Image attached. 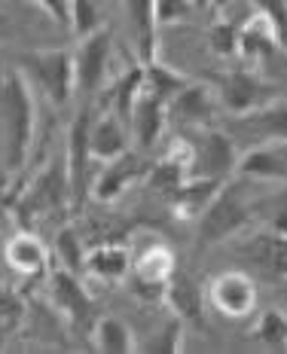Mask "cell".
<instances>
[{
  "label": "cell",
  "mask_w": 287,
  "mask_h": 354,
  "mask_svg": "<svg viewBox=\"0 0 287 354\" xmlns=\"http://www.w3.org/2000/svg\"><path fill=\"white\" fill-rule=\"evenodd\" d=\"M37 135V98L34 88L16 68L0 71V153L3 168L16 177L31 156Z\"/></svg>",
  "instance_id": "1"
},
{
  "label": "cell",
  "mask_w": 287,
  "mask_h": 354,
  "mask_svg": "<svg viewBox=\"0 0 287 354\" xmlns=\"http://www.w3.org/2000/svg\"><path fill=\"white\" fill-rule=\"evenodd\" d=\"M257 198L260 196H254L248 180L239 174H232L230 180L220 183V189L208 202V208L196 217V250L198 254L245 232L257 220Z\"/></svg>",
  "instance_id": "2"
},
{
  "label": "cell",
  "mask_w": 287,
  "mask_h": 354,
  "mask_svg": "<svg viewBox=\"0 0 287 354\" xmlns=\"http://www.w3.org/2000/svg\"><path fill=\"white\" fill-rule=\"evenodd\" d=\"M12 68L31 83L53 107H68L77 95L73 86V49L49 46V49H21L10 55Z\"/></svg>",
  "instance_id": "3"
},
{
  "label": "cell",
  "mask_w": 287,
  "mask_h": 354,
  "mask_svg": "<svg viewBox=\"0 0 287 354\" xmlns=\"http://www.w3.org/2000/svg\"><path fill=\"white\" fill-rule=\"evenodd\" d=\"M68 208H71V183H68L64 156L46 162L28 180V187L10 198V211L16 214V223L25 226V230H34L40 220L64 214Z\"/></svg>",
  "instance_id": "4"
},
{
  "label": "cell",
  "mask_w": 287,
  "mask_h": 354,
  "mask_svg": "<svg viewBox=\"0 0 287 354\" xmlns=\"http://www.w3.org/2000/svg\"><path fill=\"white\" fill-rule=\"evenodd\" d=\"M211 86L217 92V101L226 116H241L251 110L269 104V101L281 98L278 83H272L260 73V68L251 64H239V68H226L211 77Z\"/></svg>",
  "instance_id": "5"
},
{
  "label": "cell",
  "mask_w": 287,
  "mask_h": 354,
  "mask_svg": "<svg viewBox=\"0 0 287 354\" xmlns=\"http://www.w3.org/2000/svg\"><path fill=\"white\" fill-rule=\"evenodd\" d=\"M46 297L49 308L58 315V321L68 330L89 333L95 318H98V306H95L92 293L83 287L77 272H68L64 266H49L46 272Z\"/></svg>",
  "instance_id": "6"
},
{
  "label": "cell",
  "mask_w": 287,
  "mask_h": 354,
  "mask_svg": "<svg viewBox=\"0 0 287 354\" xmlns=\"http://www.w3.org/2000/svg\"><path fill=\"white\" fill-rule=\"evenodd\" d=\"M193 144V159H189V177H202V180H230L239 165V141L220 125L208 129H196Z\"/></svg>",
  "instance_id": "7"
},
{
  "label": "cell",
  "mask_w": 287,
  "mask_h": 354,
  "mask_svg": "<svg viewBox=\"0 0 287 354\" xmlns=\"http://www.w3.org/2000/svg\"><path fill=\"white\" fill-rule=\"evenodd\" d=\"M178 269V254L168 241H150L141 254L131 257V269L126 275V287L141 302H162L168 278Z\"/></svg>",
  "instance_id": "8"
},
{
  "label": "cell",
  "mask_w": 287,
  "mask_h": 354,
  "mask_svg": "<svg viewBox=\"0 0 287 354\" xmlns=\"http://www.w3.org/2000/svg\"><path fill=\"white\" fill-rule=\"evenodd\" d=\"M205 302L211 312H217L226 321H245L257 312L260 290L257 281L241 269L217 272L211 281H205Z\"/></svg>",
  "instance_id": "9"
},
{
  "label": "cell",
  "mask_w": 287,
  "mask_h": 354,
  "mask_svg": "<svg viewBox=\"0 0 287 354\" xmlns=\"http://www.w3.org/2000/svg\"><path fill=\"white\" fill-rule=\"evenodd\" d=\"M77 40L80 43L73 49V86H77V95H83V101H92V95L104 88L110 55H113V34L107 25H101Z\"/></svg>",
  "instance_id": "10"
},
{
  "label": "cell",
  "mask_w": 287,
  "mask_h": 354,
  "mask_svg": "<svg viewBox=\"0 0 287 354\" xmlns=\"http://www.w3.org/2000/svg\"><path fill=\"white\" fill-rule=\"evenodd\" d=\"M95 110L89 101L77 110V116L68 125V141H64V168H68V183H71V208H80L89 196V129H92Z\"/></svg>",
  "instance_id": "11"
},
{
  "label": "cell",
  "mask_w": 287,
  "mask_h": 354,
  "mask_svg": "<svg viewBox=\"0 0 287 354\" xmlns=\"http://www.w3.org/2000/svg\"><path fill=\"white\" fill-rule=\"evenodd\" d=\"M153 162L147 159V153L141 150H126L122 156L104 162L98 174L89 180V196L101 205H113L129 193L135 183H141Z\"/></svg>",
  "instance_id": "12"
},
{
  "label": "cell",
  "mask_w": 287,
  "mask_h": 354,
  "mask_svg": "<svg viewBox=\"0 0 287 354\" xmlns=\"http://www.w3.org/2000/svg\"><path fill=\"white\" fill-rule=\"evenodd\" d=\"M223 120V107L217 92L205 80H189L187 86L168 101V122H178L183 129H208Z\"/></svg>",
  "instance_id": "13"
},
{
  "label": "cell",
  "mask_w": 287,
  "mask_h": 354,
  "mask_svg": "<svg viewBox=\"0 0 287 354\" xmlns=\"http://www.w3.org/2000/svg\"><path fill=\"white\" fill-rule=\"evenodd\" d=\"M241 257L260 269L266 278H275V281H287V235L281 232H272V230H257L251 235L235 245Z\"/></svg>",
  "instance_id": "14"
},
{
  "label": "cell",
  "mask_w": 287,
  "mask_h": 354,
  "mask_svg": "<svg viewBox=\"0 0 287 354\" xmlns=\"http://www.w3.org/2000/svg\"><path fill=\"white\" fill-rule=\"evenodd\" d=\"M226 131H245L251 144H284L287 147V98H275L251 113L230 116Z\"/></svg>",
  "instance_id": "15"
},
{
  "label": "cell",
  "mask_w": 287,
  "mask_h": 354,
  "mask_svg": "<svg viewBox=\"0 0 287 354\" xmlns=\"http://www.w3.org/2000/svg\"><path fill=\"white\" fill-rule=\"evenodd\" d=\"M162 302L168 306V312L178 315V318L187 324H193V327H205V308H208V302H205V284L198 281L189 269H174V275L168 278L165 284V297Z\"/></svg>",
  "instance_id": "16"
},
{
  "label": "cell",
  "mask_w": 287,
  "mask_h": 354,
  "mask_svg": "<svg viewBox=\"0 0 287 354\" xmlns=\"http://www.w3.org/2000/svg\"><path fill=\"white\" fill-rule=\"evenodd\" d=\"M3 260L19 278H46L53 254L46 241L34 235V230H21L3 245Z\"/></svg>",
  "instance_id": "17"
},
{
  "label": "cell",
  "mask_w": 287,
  "mask_h": 354,
  "mask_svg": "<svg viewBox=\"0 0 287 354\" xmlns=\"http://www.w3.org/2000/svg\"><path fill=\"white\" fill-rule=\"evenodd\" d=\"M235 174L260 183H287V153L284 144H251L239 153Z\"/></svg>",
  "instance_id": "18"
},
{
  "label": "cell",
  "mask_w": 287,
  "mask_h": 354,
  "mask_svg": "<svg viewBox=\"0 0 287 354\" xmlns=\"http://www.w3.org/2000/svg\"><path fill=\"white\" fill-rule=\"evenodd\" d=\"M129 125H131V141H135V150L150 153L153 147L162 141V135H165V129H168V104L141 92L138 95V101H135V107H131Z\"/></svg>",
  "instance_id": "19"
},
{
  "label": "cell",
  "mask_w": 287,
  "mask_h": 354,
  "mask_svg": "<svg viewBox=\"0 0 287 354\" xmlns=\"http://www.w3.org/2000/svg\"><path fill=\"white\" fill-rule=\"evenodd\" d=\"M278 49H284V43H281V37H278L275 25H272L266 16L254 12L251 19L239 25V58L245 64L260 68V64L266 62L269 55H275Z\"/></svg>",
  "instance_id": "20"
},
{
  "label": "cell",
  "mask_w": 287,
  "mask_h": 354,
  "mask_svg": "<svg viewBox=\"0 0 287 354\" xmlns=\"http://www.w3.org/2000/svg\"><path fill=\"white\" fill-rule=\"evenodd\" d=\"M135 40L138 62H153L159 58V19H156V0H122Z\"/></svg>",
  "instance_id": "21"
},
{
  "label": "cell",
  "mask_w": 287,
  "mask_h": 354,
  "mask_svg": "<svg viewBox=\"0 0 287 354\" xmlns=\"http://www.w3.org/2000/svg\"><path fill=\"white\" fill-rule=\"evenodd\" d=\"M129 141L131 135L126 131V122L120 120L116 113H95L92 116V129H89V153H92V162H110L116 156L129 150Z\"/></svg>",
  "instance_id": "22"
},
{
  "label": "cell",
  "mask_w": 287,
  "mask_h": 354,
  "mask_svg": "<svg viewBox=\"0 0 287 354\" xmlns=\"http://www.w3.org/2000/svg\"><path fill=\"white\" fill-rule=\"evenodd\" d=\"M131 269V250L116 241H104V245L86 250V266L83 272L101 284H122Z\"/></svg>",
  "instance_id": "23"
},
{
  "label": "cell",
  "mask_w": 287,
  "mask_h": 354,
  "mask_svg": "<svg viewBox=\"0 0 287 354\" xmlns=\"http://www.w3.org/2000/svg\"><path fill=\"white\" fill-rule=\"evenodd\" d=\"M220 189L217 180H202V177H187L178 189L165 196L168 208L174 211L178 220H196L198 214L208 208V202L214 198V193Z\"/></svg>",
  "instance_id": "24"
},
{
  "label": "cell",
  "mask_w": 287,
  "mask_h": 354,
  "mask_svg": "<svg viewBox=\"0 0 287 354\" xmlns=\"http://www.w3.org/2000/svg\"><path fill=\"white\" fill-rule=\"evenodd\" d=\"M89 339L95 351L101 354H131L138 351V339L131 333V327L116 315H98L89 330Z\"/></svg>",
  "instance_id": "25"
},
{
  "label": "cell",
  "mask_w": 287,
  "mask_h": 354,
  "mask_svg": "<svg viewBox=\"0 0 287 354\" xmlns=\"http://www.w3.org/2000/svg\"><path fill=\"white\" fill-rule=\"evenodd\" d=\"M144 64V83H141V92L150 95V98H159V101H172L174 95L180 92L183 86L189 83V73L183 71H174L168 68V64H162L159 58H153V62H141Z\"/></svg>",
  "instance_id": "26"
},
{
  "label": "cell",
  "mask_w": 287,
  "mask_h": 354,
  "mask_svg": "<svg viewBox=\"0 0 287 354\" xmlns=\"http://www.w3.org/2000/svg\"><path fill=\"white\" fill-rule=\"evenodd\" d=\"M141 83H144V64H131L126 73H120L113 86H110L107 98H110V113H116L122 122H129L131 107H135L138 95H141Z\"/></svg>",
  "instance_id": "27"
},
{
  "label": "cell",
  "mask_w": 287,
  "mask_h": 354,
  "mask_svg": "<svg viewBox=\"0 0 287 354\" xmlns=\"http://www.w3.org/2000/svg\"><path fill=\"white\" fill-rule=\"evenodd\" d=\"M251 336H254V342L263 345L266 351L287 354V312H281V308H266V312H260V318L254 321Z\"/></svg>",
  "instance_id": "28"
},
{
  "label": "cell",
  "mask_w": 287,
  "mask_h": 354,
  "mask_svg": "<svg viewBox=\"0 0 287 354\" xmlns=\"http://www.w3.org/2000/svg\"><path fill=\"white\" fill-rule=\"evenodd\" d=\"M183 339H187V324H183L178 315H168V318L147 336V342L138 345V351H144V354H180Z\"/></svg>",
  "instance_id": "29"
},
{
  "label": "cell",
  "mask_w": 287,
  "mask_h": 354,
  "mask_svg": "<svg viewBox=\"0 0 287 354\" xmlns=\"http://www.w3.org/2000/svg\"><path fill=\"white\" fill-rule=\"evenodd\" d=\"M28 318V302L25 293L16 290L12 284L0 281V336H10L25 324Z\"/></svg>",
  "instance_id": "30"
},
{
  "label": "cell",
  "mask_w": 287,
  "mask_h": 354,
  "mask_svg": "<svg viewBox=\"0 0 287 354\" xmlns=\"http://www.w3.org/2000/svg\"><path fill=\"white\" fill-rule=\"evenodd\" d=\"M239 25L241 21H232L226 16H217L208 28V49L217 58H239Z\"/></svg>",
  "instance_id": "31"
},
{
  "label": "cell",
  "mask_w": 287,
  "mask_h": 354,
  "mask_svg": "<svg viewBox=\"0 0 287 354\" xmlns=\"http://www.w3.org/2000/svg\"><path fill=\"white\" fill-rule=\"evenodd\" d=\"M55 263L64 266L68 272L83 275L86 250H83V241H80V232L73 230V226H62L55 235Z\"/></svg>",
  "instance_id": "32"
},
{
  "label": "cell",
  "mask_w": 287,
  "mask_h": 354,
  "mask_svg": "<svg viewBox=\"0 0 287 354\" xmlns=\"http://www.w3.org/2000/svg\"><path fill=\"white\" fill-rule=\"evenodd\" d=\"M257 220H263L266 230L287 235V183H281L275 193L257 198Z\"/></svg>",
  "instance_id": "33"
},
{
  "label": "cell",
  "mask_w": 287,
  "mask_h": 354,
  "mask_svg": "<svg viewBox=\"0 0 287 354\" xmlns=\"http://www.w3.org/2000/svg\"><path fill=\"white\" fill-rule=\"evenodd\" d=\"M71 10V34L73 37H86L95 28L104 25V6L98 0H68Z\"/></svg>",
  "instance_id": "34"
},
{
  "label": "cell",
  "mask_w": 287,
  "mask_h": 354,
  "mask_svg": "<svg viewBox=\"0 0 287 354\" xmlns=\"http://www.w3.org/2000/svg\"><path fill=\"white\" fill-rule=\"evenodd\" d=\"M193 16H198V10L193 6V0H156L159 28H165V25H183V21H193Z\"/></svg>",
  "instance_id": "35"
},
{
  "label": "cell",
  "mask_w": 287,
  "mask_h": 354,
  "mask_svg": "<svg viewBox=\"0 0 287 354\" xmlns=\"http://www.w3.org/2000/svg\"><path fill=\"white\" fill-rule=\"evenodd\" d=\"M251 6L275 25V31L287 49V0H251Z\"/></svg>",
  "instance_id": "36"
},
{
  "label": "cell",
  "mask_w": 287,
  "mask_h": 354,
  "mask_svg": "<svg viewBox=\"0 0 287 354\" xmlns=\"http://www.w3.org/2000/svg\"><path fill=\"white\" fill-rule=\"evenodd\" d=\"M31 3H34V6H40V10L46 12V16L53 19L58 28L71 31V10H68V0H31Z\"/></svg>",
  "instance_id": "37"
},
{
  "label": "cell",
  "mask_w": 287,
  "mask_h": 354,
  "mask_svg": "<svg viewBox=\"0 0 287 354\" xmlns=\"http://www.w3.org/2000/svg\"><path fill=\"white\" fill-rule=\"evenodd\" d=\"M10 37H12V19H10V12L0 6V46L10 43Z\"/></svg>",
  "instance_id": "38"
},
{
  "label": "cell",
  "mask_w": 287,
  "mask_h": 354,
  "mask_svg": "<svg viewBox=\"0 0 287 354\" xmlns=\"http://www.w3.org/2000/svg\"><path fill=\"white\" fill-rule=\"evenodd\" d=\"M211 3H214V0H193V6L198 12H205V10H211Z\"/></svg>",
  "instance_id": "39"
},
{
  "label": "cell",
  "mask_w": 287,
  "mask_h": 354,
  "mask_svg": "<svg viewBox=\"0 0 287 354\" xmlns=\"http://www.w3.org/2000/svg\"><path fill=\"white\" fill-rule=\"evenodd\" d=\"M226 3H230V0H214L211 6H217V10H220V6H226Z\"/></svg>",
  "instance_id": "40"
},
{
  "label": "cell",
  "mask_w": 287,
  "mask_h": 354,
  "mask_svg": "<svg viewBox=\"0 0 287 354\" xmlns=\"http://www.w3.org/2000/svg\"><path fill=\"white\" fill-rule=\"evenodd\" d=\"M0 226H3V214H0Z\"/></svg>",
  "instance_id": "41"
}]
</instances>
